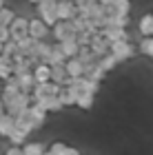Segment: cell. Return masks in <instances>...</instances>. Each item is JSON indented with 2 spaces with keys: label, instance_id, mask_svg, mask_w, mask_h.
Masks as SVG:
<instances>
[{
  "label": "cell",
  "instance_id": "1",
  "mask_svg": "<svg viewBox=\"0 0 153 155\" xmlns=\"http://www.w3.org/2000/svg\"><path fill=\"white\" fill-rule=\"evenodd\" d=\"M38 18L42 20L47 27H53L60 22L58 18V0H42V2L38 5Z\"/></svg>",
  "mask_w": 153,
  "mask_h": 155
},
{
  "label": "cell",
  "instance_id": "2",
  "mask_svg": "<svg viewBox=\"0 0 153 155\" xmlns=\"http://www.w3.org/2000/svg\"><path fill=\"white\" fill-rule=\"evenodd\" d=\"M53 38L58 40V42H65V40H78V29L73 27L71 20H60V22L53 27Z\"/></svg>",
  "mask_w": 153,
  "mask_h": 155
},
{
  "label": "cell",
  "instance_id": "3",
  "mask_svg": "<svg viewBox=\"0 0 153 155\" xmlns=\"http://www.w3.org/2000/svg\"><path fill=\"white\" fill-rule=\"evenodd\" d=\"M111 53L118 58V62H124L133 55V45L129 40H120V42H113L111 45Z\"/></svg>",
  "mask_w": 153,
  "mask_h": 155
},
{
  "label": "cell",
  "instance_id": "4",
  "mask_svg": "<svg viewBox=\"0 0 153 155\" xmlns=\"http://www.w3.org/2000/svg\"><path fill=\"white\" fill-rule=\"evenodd\" d=\"M9 31H11V40H16V42L27 38V36H29V20H27V18H16L11 22Z\"/></svg>",
  "mask_w": 153,
  "mask_h": 155
},
{
  "label": "cell",
  "instance_id": "5",
  "mask_svg": "<svg viewBox=\"0 0 153 155\" xmlns=\"http://www.w3.org/2000/svg\"><path fill=\"white\" fill-rule=\"evenodd\" d=\"M78 7H75V2H71V0H58V18L60 20H73L78 18Z\"/></svg>",
  "mask_w": 153,
  "mask_h": 155
},
{
  "label": "cell",
  "instance_id": "6",
  "mask_svg": "<svg viewBox=\"0 0 153 155\" xmlns=\"http://www.w3.org/2000/svg\"><path fill=\"white\" fill-rule=\"evenodd\" d=\"M27 117L33 122V126H36V129H40V126L45 124V120H47V111L40 107L38 102H33L31 107H29V111H27Z\"/></svg>",
  "mask_w": 153,
  "mask_h": 155
},
{
  "label": "cell",
  "instance_id": "7",
  "mask_svg": "<svg viewBox=\"0 0 153 155\" xmlns=\"http://www.w3.org/2000/svg\"><path fill=\"white\" fill-rule=\"evenodd\" d=\"M38 104L47 111V113H58V111L65 107L62 100H60V95H47V97H42V100H38Z\"/></svg>",
  "mask_w": 153,
  "mask_h": 155
},
{
  "label": "cell",
  "instance_id": "8",
  "mask_svg": "<svg viewBox=\"0 0 153 155\" xmlns=\"http://www.w3.org/2000/svg\"><path fill=\"white\" fill-rule=\"evenodd\" d=\"M47 31H49V27H47L40 18L29 20V36H31V38H36V40H45Z\"/></svg>",
  "mask_w": 153,
  "mask_h": 155
},
{
  "label": "cell",
  "instance_id": "9",
  "mask_svg": "<svg viewBox=\"0 0 153 155\" xmlns=\"http://www.w3.org/2000/svg\"><path fill=\"white\" fill-rule=\"evenodd\" d=\"M100 31H102V36L107 38L111 45H113V42H120V40H129L127 29H118V27H104V29H100Z\"/></svg>",
  "mask_w": 153,
  "mask_h": 155
},
{
  "label": "cell",
  "instance_id": "10",
  "mask_svg": "<svg viewBox=\"0 0 153 155\" xmlns=\"http://www.w3.org/2000/svg\"><path fill=\"white\" fill-rule=\"evenodd\" d=\"M65 67H67L69 78H82L85 75V64L80 62V58H69Z\"/></svg>",
  "mask_w": 153,
  "mask_h": 155
},
{
  "label": "cell",
  "instance_id": "11",
  "mask_svg": "<svg viewBox=\"0 0 153 155\" xmlns=\"http://www.w3.org/2000/svg\"><path fill=\"white\" fill-rule=\"evenodd\" d=\"M47 64H51V67L67 64V55H65V51H62V45H60V42H55V45H53V51H51V55H49V60H47Z\"/></svg>",
  "mask_w": 153,
  "mask_h": 155
},
{
  "label": "cell",
  "instance_id": "12",
  "mask_svg": "<svg viewBox=\"0 0 153 155\" xmlns=\"http://www.w3.org/2000/svg\"><path fill=\"white\" fill-rule=\"evenodd\" d=\"M18 84H20V91L22 93H33V89H36V78H33V71L25 73V75H18Z\"/></svg>",
  "mask_w": 153,
  "mask_h": 155
},
{
  "label": "cell",
  "instance_id": "13",
  "mask_svg": "<svg viewBox=\"0 0 153 155\" xmlns=\"http://www.w3.org/2000/svg\"><path fill=\"white\" fill-rule=\"evenodd\" d=\"M33 78H36V82L38 84H42V82H51V64H38V67H33Z\"/></svg>",
  "mask_w": 153,
  "mask_h": 155
},
{
  "label": "cell",
  "instance_id": "14",
  "mask_svg": "<svg viewBox=\"0 0 153 155\" xmlns=\"http://www.w3.org/2000/svg\"><path fill=\"white\" fill-rule=\"evenodd\" d=\"M13 131H16V117L9 115V113L2 115V117H0V135H2V137H9Z\"/></svg>",
  "mask_w": 153,
  "mask_h": 155
},
{
  "label": "cell",
  "instance_id": "15",
  "mask_svg": "<svg viewBox=\"0 0 153 155\" xmlns=\"http://www.w3.org/2000/svg\"><path fill=\"white\" fill-rule=\"evenodd\" d=\"M138 29L144 38H151L153 36V13H144L140 18V22H138Z\"/></svg>",
  "mask_w": 153,
  "mask_h": 155
},
{
  "label": "cell",
  "instance_id": "16",
  "mask_svg": "<svg viewBox=\"0 0 153 155\" xmlns=\"http://www.w3.org/2000/svg\"><path fill=\"white\" fill-rule=\"evenodd\" d=\"M11 75H13V60L7 55H0V80L7 82Z\"/></svg>",
  "mask_w": 153,
  "mask_h": 155
},
{
  "label": "cell",
  "instance_id": "17",
  "mask_svg": "<svg viewBox=\"0 0 153 155\" xmlns=\"http://www.w3.org/2000/svg\"><path fill=\"white\" fill-rule=\"evenodd\" d=\"M62 45V51H65V55H67V60L69 58H78V53H80V42L78 40H65V42H60Z\"/></svg>",
  "mask_w": 153,
  "mask_h": 155
},
{
  "label": "cell",
  "instance_id": "18",
  "mask_svg": "<svg viewBox=\"0 0 153 155\" xmlns=\"http://www.w3.org/2000/svg\"><path fill=\"white\" fill-rule=\"evenodd\" d=\"M67 78H69V73H67V67L65 64H58V67H51V82H55V84H65L67 82Z\"/></svg>",
  "mask_w": 153,
  "mask_h": 155
},
{
  "label": "cell",
  "instance_id": "19",
  "mask_svg": "<svg viewBox=\"0 0 153 155\" xmlns=\"http://www.w3.org/2000/svg\"><path fill=\"white\" fill-rule=\"evenodd\" d=\"M22 151H25V155H45L49 149H45L42 142H27L22 146Z\"/></svg>",
  "mask_w": 153,
  "mask_h": 155
},
{
  "label": "cell",
  "instance_id": "20",
  "mask_svg": "<svg viewBox=\"0 0 153 155\" xmlns=\"http://www.w3.org/2000/svg\"><path fill=\"white\" fill-rule=\"evenodd\" d=\"M16 129L25 131L27 135H29L31 131H36V126H33V122H31V120L27 117V113H25V115H18V117H16Z\"/></svg>",
  "mask_w": 153,
  "mask_h": 155
},
{
  "label": "cell",
  "instance_id": "21",
  "mask_svg": "<svg viewBox=\"0 0 153 155\" xmlns=\"http://www.w3.org/2000/svg\"><path fill=\"white\" fill-rule=\"evenodd\" d=\"M98 64L104 69V71H113V69H115V64H118V58H115V55L113 53H107V55H102V58L98 60Z\"/></svg>",
  "mask_w": 153,
  "mask_h": 155
},
{
  "label": "cell",
  "instance_id": "22",
  "mask_svg": "<svg viewBox=\"0 0 153 155\" xmlns=\"http://www.w3.org/2000/svg\"><path fill=\"white\" fill-rule=\"evenodd\" d=\"M107 27H118V29H127V27H129V16H109Z\"/></svg>",
  "mask_w": 153,
  "mask_h": 155
},
{
  "label": "cell",
  "instance_id": "23",
  "mask_svg": "<svg viewBox=\"0 0 153 155\" xmlns=\"http://www.w3.org/2000/svg\"><path fill=\"white\" fill-rule=\"evenodd\" d=\"M93 100H95V95L93 93H82L78 95V107L80 109H85V111H89V109H93Z\"/></svg>",
  "mask_w": 153,
  "mask_h": 155
},
{
  "label": "cell",
  "instance_id": "24",
  "mask_svg": "<svg viewBox=\"0 0 153 155\" xmlns=\"http://www.w3.org/2000/svg\"><path fill=\"white\" fill-rule=\"evenodd\" d=\"M113 11H115V16H129L131 2L129 0H113Z\"/></svg>",
  "mask_w": 153,
  "mask_h": 155
},
{
  "label": "cell",
  "instance_id": "25",
  "mask_svg": "<svg viewBox=\"0 0 153 155\" xmlns=\"http://www.w3.org/2000/svg\"><path fill=\"white\" fill-rule=\"evenodd\" d=\"M9 142H11V146H25L27 144V133L20 131V129H16L9 135Z\"/></svg>",
  "mask_w": 153,
  "mask_h": 155
},
{
  "label": "cell",
  "instance_id": "26",
  "mask_svg": "<svg viewBox=\"0 0 153 155\" xmlns=\"http://www.w3.org/2000/svg\"><path fill=\"white\" fill-rule=\"evenodd\" d=\"M16 20V13H13L9 7H2L0 9V25H5V27H11V22Z\"/></svg>",
  "mask_w": 153,
  "mask_h": 155
},
{
  "label": "cell",
  "instance_id": "27",
  "mask_svg": "<svg viewBox=\"0 0 153 155\" xmlns=\"http://www.w3.org/2000/svg\"><path fill=\"white\" fill-rule=\"evenodd\" d=\"M18 51V42L16 40H9V42H5V49H2V55H7V58H13Z\"/></svg>",
  "mask_w": 153,
  "mask_h": 155
},
{
  "label": "cell",
  "instance_id": "28",
  "mask_svg": "<svg viewBox=\"0 0 153 155\" xmlns=\"http://www.w3.org/2000/svg\"><path fill=\"white\" fill-rule=\"evenodd\" d=\"M140 51H142L144 55H149V58H153V36H151V38H144V40L140 42Z\"/></svg>",
  "mask_w": 153,
  "mask_h": 155
},
{
  "label": "cell",
  "instance_id": "29",
  "mask_svg": "<svg viewBox=\"0 0 153 155\" xmlns=\"http://www.w3.org/2000/svg\"><path fill=\"white\" fill-rule=\"evenodd\" d=\"M49 151H51V153H55V155H67L69 146H67V144H62V142H53V144L49 146Z\"/></svg>",
  "mask_w": 153,
  "mask_h": 155
},
{
  "label": "cell",
  "instance_id": "30",
  "mask_svg": "<svg viewBox=\"0 0 153 155\" xmlns=\"http://www.w3.org/2000/svg\"><path fill=\"white\" fill-rule=\"evenodd\" d=\"M11 40V31H9V27H5V25H0V42H9Z\"/></svg>",
  "mask_w": 153,
  "mask_h": 155
},
{
  "label": "cell",
  "instance_id": "31",
  "mask_svg": "<svg viewBox=\"0 0 153 155\" xmlns=\"http://www.w3.org/2000/svg\"><path fill=\"white\" fill-rule=\"evenodd\" d=\"M5 155H25V151H22V146H9Z\"/></svg>",
  "mask_w": 153,
  "mask_h": 155
},
{
  "label": "cell",
  "instance_id": "32",
  "mask_svg": "<svg viewBox=\"0 0 153 155\" xmlns=\"http://www.w3.org/2000/svg\"><path fill=\"white\" fill-rule=\"evenodd\" d=\"M2 115H7V104L2 102V97H0V117Z\"/></svg>",
  "mask_w": 153,
  "mask_h": 155
},
{
  "label": "cell",
  "instance_id": "33",
  "mask_svg": "<svg viewBox=\"0 0 153 155\" xmlns=\"http://www.w3.org/2000/svg\"><path fill=\"white\" fill-rule=\"evenodd\" d=\"M67 155H80V151H78V149H73V146H69V151H67Z\"/></svg>",
  "mask_w": 153,
  "mask_h": 155
},
{
  "label": "cell",
  "instance_id": "34",
  "mask_svg": "<svg viewBox=\"0 0 153 155\" xmlns=\"http://www.w3.org/2000/svg\"><path fill=\"white\" fill-rule=\"evenodd\" d=\"M2 89H5V84H2V80H0V95H2Z\"/></svg>",
  "mask_w": 153,
  "mask_h": 155
},
{
  "label": "cell",
  "instance_id": "35",
  "mask_svg": "<svg viewBox=\"0 0 153 155\" xmlns=\"http://www.w3.org/2000/svg\"><path fill=\"white\" fill-rule=\"evenodd\" d=\"M29 2H33V5H40V2H42V0H29Z\"/></svg>",
  "mask_w": 153,
  "mask_h": 155
},
{
  "label": "cell",
  "instance_id": "36",
  "mask_svg": "<svg viewBox=\"0 0 153 155\" xmlns=\"http://www.w3.org/2000/svg\"><path fill=\"white\" fill-rule=\"evenodd\" d=\"M2 49H5V45H2V42H0V55H2Z\"/></svg>",
  "mask_w": 153,
  "mask_h": 155
},
{
  "label": "cell",
  "instance_id": "37",
  "mask_svg": "<svg viewBox=\"0 0 153 155\" xmlns=\"http://www.w3.org/2000/svg\"><path fill=\"white\" fill-rule=\"evenodd\" d=\"M2 7H5V0H0V9H2Z\"/></svg>",
  "mask_w": 153,
  "mask_h": 155
},
{
  "label": "cell",
  "instance_id": "38",
  "mask_svg": "<svg viewBox=\"0 0 153 155\" xmlns=\"http://www.w3.org/2000/svg\"><path fill=\"white\" fill-rule=\"evenodd\" d=\"M45 155H55V153H51V151H47V153H45Z\"/></svg>",
  "mask_w": 153,
  "mask_h": 155
}]
</instances>
